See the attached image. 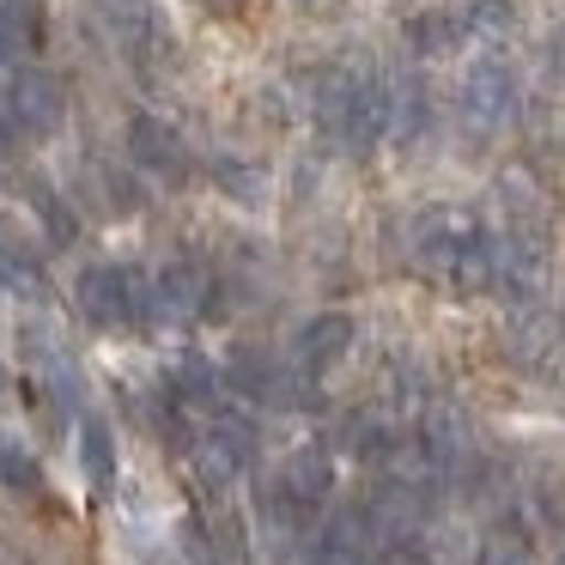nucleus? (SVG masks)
<instances>
[{"label": "nucleus", "instance_id": "21", "mask_svg": "<svg viewBox=\"0 0 565 565\" xmlns=\"http://www.w3.org/2000/svg\"><path fill=\"white\" fill-rule=\"evenodd\" d=\"M383 565H414V559H383Z\"/></svg>", "mask_w": 565, "mask_h": 565}, {"label": "nucleus", "instance_id": "20", "mask_svg": "<svg viewBox=\"0 0 565 565\" xmlns=\"http://www.w3.org/2000/svg\"><path fill=\"white\" fill-rule=\"evenodd\" d=\"M201 7H213V13H232V7H244V0H201Z\"/></svg>", "mask_w": 565, "mask_h": 565}, {"label": "nucleus", "instance_id": "22", "mask_svg": "<svg viewBox=\"0 0 565 565\" xmlns=\"http://www.w3.org/2000/svg\"><path fill=\"white\" fill-rule=\"evenodd\" d=\"M0 390H7V371H0Z\"/></svg>", "mask_w": 565, "mask_h": 565}, {"label": "nucleus", "instance_id": "12", "mask_svg": "<svg viewBox=\"0 0 565 565\" xmlns=\"http://www.w3.org/2000/svg\"><path fill=\"white\" fill-rule=\"evenodd\" d=\"M0 280L13 286V292H25V298H43V292H50V274H43V262L31 256L25 244H13V237H0Z\"/></svg>", "mask_w": 565, "mask_h": 565}, {"label": "nucleus", "instance_id": "10", "mask_svg": "<svg viewBox=\"0 0 565 565\" xmlns=\"http://www.w3.org/2000/svg\"><path fill=\"white\" fill-rule=\"evenodd\" d=\"M104 19H110L116 43H122L128 55H135L140 67H147L152 43H159V19H152V0H98Z\"/></svg>", "mask_w": 565, "mask_h": 565}, {"label": "nucleus", "instance_id": "19", "mask_svg": "<svg viewBox=\"0 0 565 565\" xmlns=\"http://www.w3.org/2000/svg\"><path fill=\"white\" fill-rule=\"evenodd\" d=\"M553 67L565 74V25H559V38H553Z\"/></svg>", "mask_w": 565, "mask_h": 565}, {"label": "nucleus", "instance_id": "13", "mask_svg": "<svg viewBox=\"0 0 565 565\" xmlns=\"http://www.w3.org/2000/svg\"><path fill=\"white\" fill-rule=\"evenodd\" d=\"M79 462H86L92 487H110L116 480V444H110V426H104V419H86V426H79Z\"/></svg>", "mask_w": 565, "mask_h": 565}, {"label": "nucleus", "instance_id": "14", "mask_svg": "<svg viewBox=\"0 0 565 565\" xmlns=\"http://www.w3.org/2000/svg\"><path fill=\"white\" fill-rule=\"evenodd\" d=\"M407 43H414L419 55H444V50L462 43V19L456 13H419V19H407Z\"/></svg>", "mask_w": 565, "mask_h": 565}, {"label": "nucleus", "instance_id": "23", "mask_svg": "<svg viewBox=\"0 0 565 565\" xmlns=\"http://www.w3.org/2000/svg\"><path fill=\"white\" fill-rule=\"evenodd\" d=\"M553 565H565V553H559V559H553Z\"/></svg>", "mask_w": 565, "mask_h": 565}, {"label": "nucleus", "instance_id": "7", "mask_svg": "<svg viewBox=\"0 0 565 565\" xmlns=\"http://www.w3.org/2000/svg\"><path fill=\"white\" fill-rule=\"evenodd\" d=\"M347 347H353V317H341V310H329V317H310L305 329H298V371H310V377H317V371H329L334 359L347 353Z\"/></svg>", "mask_w": 565, "mask_h": 565}, {"label": "nucleus", "instance_id": "6", "mask_svg": "<svg viewBox=\"0 0 565 565\" xmlns=\"http://www.w3.org/2000/svg\"><path fill=\"white\" fill-rule=\"evenodd\" d=\"M329 487H334V462H329V450H322V444H305V450L286 456V468H280V499L292 504L298 516L322 511Z\"/></svg>", "mask_w": 565, "mask_h": 565}, {"label": "nucleus", "instance_id": "25", "mask_svg": "<svg viewBox=\"0 0 565 565\" xmlns=\"http://www.w3.org/2000/svg\"><path fill=\"white\" fill-rule=\"evenodd\" d=\"M164 565H171V559H164Z\"/></svg>", "mask_w": 565, "mask_h": 565}, {"label": "nucleus", "instance_id": "11", "mask_svg": "<svg viewBox=\"0 0 565 565\" xmlns=\"http://www.w3.org/2000/svg\"><path fill=\"white\" fill-rule=\"evenodd\" d=\"M559 347H565V329H559V317H553V310L529 305L523 317L511 322V353H516V359H529V365H541V359H553Z\"/></svg>", "mask_w": 565, "mask_h": 565}, {"label": "nucleus", "instance_id": "3", "mask_svg": "<svg viewBox=\"0 0 565 565\" xmlns=\"http://www.w3.org/2000/svg\"><path fill=\"white\" fill-rule=\"evenodd\" d=\"M516 110V79L511 67H504V55H480V62H468L462 74V122L480 128V135H492V128H504Z\"/></svg>", "mask_w": 565, "mask_h": 565}, {"label": "nucleus", "instance_id": "9", "mask_svg": "<svg viewBox=\"0 0 565 565\" xmlns=\"http://www.w3.org/2000/svg\"><path fill=\"white\" fill-rule=\"evenodd\" d=\"M456 19H462V43H475L487 55H499L516 38V0H468Z\"/></svg>", "mask_w": 565, "mask_h": 565}, {"label": "nucleus", "instance_id": "1", "mask_svg": "<svg viewBox=\"0 0 565 565\" xmlns=\"http://www.w3.org/2000/svg\"><path fill=\"white\" fill-rule=\"evenodd\" d=\"M79 310H86L98 329H128V322H140L152 310V292H147V280H140L135 268L98 262V268L79 274Z\"/></svg>", "mask_w": 565, "mask_h": 565}, {"label": "nucleus", "instance_id": "17", "mask_svg": "<svg viewBox=\"0 0 565 565\" xmlns=\"http://www.w3.org/2000/svg\"><path fill=\"white\" fill-rule=\"evenodd\" d=\"M220 183H232L237 201H256V195H262V177L244 171V164H225V159H220Z\"/></svg>", "mask_w": 565, "mask_h": 565}, {"label": "nucleus", "instance_id": "18", "mask_svg": "<svg viewBox=\"0 0 565 565\" xmlns=\"http://www.w3.org/2000/svg\"><path fill=\"white\" fill-rule=\"evenodd\" d=\"M480 565H523V547H516L511 535H492L487 547H480Z\"/></svg>", "mask_w": 565, "mask_h": 565}, {"label": "nucleus", "instance_id": "5", "mask_svg": "<svg viewBox=\"0 0 565 565\" xmlns=\"http://www.w3.org/2000/svg\"><path fill=\"white\" fill-rule=\"evenodd\" d=\"M207 292H213L207 268H201L195 256H177V262H164L159 280H152V310L171 317V322H189V317L207 310Z\"/></svg>", "mask_w": 565, "mask_h": 565}, {"label": "nucleus", "instance_id": "4", "mask_svg": "<svg viewBox=\"0 0 565 565\" xmlns=\"http://www.w3.org/2000/svg\"><path fill=\"white\" fill-rule=\"evenodd\" d=\"M547 232H504L499 237V286L516 298V305H535L547 292Z\"/></svg>", "mask_w": 565, "mask_h": 565}, {"label": "nucleus", "instance_id": "2", "mask_svg": "<svg viewBox=\"0 0 565 565\" xmlns=\"http://www.w3.org/2000/svg\"><path fill=\"white\" fill-rule=\"evenodd\" d=\"M0 110L19 135H55L67 116V98H62V79L43 74V67H13L0 79Z\"/></svg>", "mask_w": 565, "mask_h": 565}, {"label": "nucleus", "instance_id": "24", "mask_svg": "<svg viewBox=\"0 0 565 565\" xmlns=\"http://www.w3.org/2000/svg\"><path fill=\"white\" fill-rule=\"evenodd\" d=\"M305 7H317V0H305Z\"/></svg>", "mask_w": 565, "mask_h": 565}, {"label": "nucleus", "instance_id": "15", "mask_svg": "<svg viewBox=\"0 0 565 565\" xmlns=\"http://www.w3.org/2000/svg\"><path fill=\"white\" fill-rule=\"evenodd\" d=\"M31 207L43 213V225H50V237H62V244L74 237V213L62 207V195H55L50 183H31Z\"/></svg>", "mask_w": 565, "mask_h": 565}, {"label": "nucleus", "instance_id": "8", "mask_svg": "<svg viewBox=\"0 0 565 565\" xmlns=\"http://www.w3.org/2000/svg\"><path fill=\"white\" fill-rule=\"evenodd\" d=\"M128 152L159 177H183V135L171 122H159V116H135L128 122Z\"/></svg>", "mask_w": 565, "mask_h": 565}, {"label": "nucleus", "instance_id": "16", "mask_svg": "<svg viewBox=\"0 0 565 565\" xmlns=\"http://www.w3.org/2000/svg\"><path fill=\"white\" fill-rule=\"evenodd\" d=\"M0 480H7V487H19V492H38V487H43L38 462H31L19 444H0Z\"/></svg>", "mask_w": 565, "mask_h": 565}]
</instances>
